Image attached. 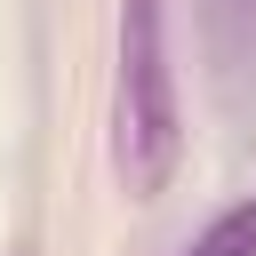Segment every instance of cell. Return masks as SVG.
I'll return each instance as SVG.
<instances>
[{
	"mask_svg": "<svg viewBox=\"0 0 256 256\" xmlns=\"http://www.w3.org/2000/svg\"><path fill=\"white\" fill-rule=\"evenodd\" d=\"M120 176L136 200H152L176 176V88L160 48V0L120 8Z\"/></svg>",
	"mask_w": 256,
	"mask_h": 256,
	"instance_id": "cell-1",
	"label": "cell"
},
{
	"mask_svg": "<svg viewBox=\"0 0 256 256\" xmlns=\"http://www.w3.org/2000/svg\"><path fill=\"white\" fill-rule=\"evenodd\" d=\"M184 256H256V200H240V208H224L200 240H184Z\"/></svg>",
	"mask_w": 256,
	"mask_h": 256,
	"instance_id": "cell-2",
	"label": "cell"
}]
</instances>
